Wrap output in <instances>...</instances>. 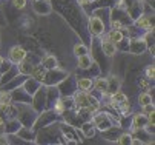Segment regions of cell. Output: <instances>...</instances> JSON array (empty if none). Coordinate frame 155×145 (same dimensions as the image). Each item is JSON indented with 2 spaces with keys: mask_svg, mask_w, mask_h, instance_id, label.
<instances>
[{
  "mask_svg": "<svg viewBox=\"0 0 155 145\" xmlns=\"http://www.w3.org/2000/svg\"><path fill=\"white\" fill-rule=\"evenodd\" d=\"M112 26H114V29H120L121 28V23L120 22H112Z\"/></svg>",
  "mask_w": 155,
  "mask_h": 145,
  "instance_id": "obj_24",
  "label": "cell"
},
{
  "mask_svg": "<svg viewBox=\"0 0 155 145\" xmlns=\"http://www.w3.org/2000/svg\"><path fill=\"white\" fill-rule=\"evenodd\" d=\"M20 64H21V62H20ZM20 71H21V73H31L32 68H31V65H28V64H21V65H20Z\"/></svg>",
  "mask_w": 155,
  "mask_h": 145,
  "instance_id": "obj_18",
  "label": "cell"
},
{
  "mask_svg": "<svg viewBox=\"0 0 155 145\" xmlns=\"http://www.w3.org/2000/svg\"><path fill=\"white\" fill-rule=\"evenodd\" d=\"M32 76H34L37 80H43V79H45V71H43L41 68H35V70L32 71Z\"/></svg>",
  "mask_w": 155,
  "mask_h": 145,
  "instance_id": "obj_12",
  "label": "cell"
},
{
  "mask_svg": "<svg viewBox=\"0 0 155 145\" xmlns=\"http://www.w3.org/2000/svg\"><path fill=\"white\" fill-rule=\"evenodd\" d=\"M78 65H80V68H89V65H91V59L87 57V56H80V59H78Z\"/></svg>",
  "mask_w": 155,
  "mask_h": 145,
  "instance_id": "obj_8",
  "label": "cell"
},
{
  "mask_svg": "<svg viewBox=\"0 0 155 145\" xmlns=\"http://www.w3.org/2000/svg\"><path fill=\"white\" fill-rule=\"evenodd\" d=\"M3 64V57H0V65H2Z\"/></svg>",
  "mask_w": 155,
  "mask_h": 145,
  "instance_id": "obj_28",
  "label": "cell"
},
{
  "mask_svg": "<svg viewBox=\"0 0 155 145\" xmlns=\"http://www.w3.org/2000/svg\"><path fill=\"white\" fill-rule=\"evenodd\" d=\"M89 29H91V33H94V34H101L103 29H104L103 22H101L100 19H97V17H92V19L89 20Z\"/></svg>",
  "mask_w": 155,
  "mask_h": 145,
  "instance_id": "obj_2",
  "label": "cell"
},
{
  "mask_svg": "<svg viewBox=\"0 0 155 145\" xmlns=\"http://www.w3.org/2000/svg\"><path fill=\"white\" fill-rule=\"evenodd\" d=\"M91 87H92V80L91 79H80L78 80V88L80 90L86 91V90H89Z\"/></svg>",
  "mask_w": 155,
  "mask_h": 145,
  "instance_id": "obj_5",
  "label": "cell"
},
{
  "mask_svg": "<svg viewBox=\"0 0 155 145\" xmlns=\"http://www.w3.org/2000/svg\"><path fill=\"white\" fill-rule=\"evenodd\" d=\"M55 110H57L58 113H61V111H63V103H61V102H58V103H57V107H55Z\"/></svg>",
  "mask_w": 155,
  "mask_h": 145,
  "instance_id": "obj_23",
  "label": "cell"
},
{
  "mask_svg": "<svg viewBox=\"0 0 155 145\" xmlns=\"http://www.w3.org/2000/svg\"><path fill=\"white\" fill-rule=\"evenodd\" d=\"M84 133H86V136H92V134H94L92 127H91V125H84Z\"/></svg>",
  "mask_w": 155,
  "mask_h": 145,
  "instance_id": "obj_21",
  "label": "cell"
},
{
  "mask_svg": "<svg viewBox=\"0 0 155 145\" xmlns=\"http://www.w3.org/2000/svg\"><path fill=\"white\" fill-rule=\"evenodd\" d=\"M101 47H103V51L106 53V56H114L115 54V43L110 42V40H101Z\"/></svg>",
  "mask_w": 155,
  "mask_h": 145,
  "instance_id": "obj_3",
  "label": "cell"
},
{
  "mask_svg": "<svg viewBox=\"0 0 155 145\" xmlns=\"http://www.w3.org/2000/svg\"><path fill=\"white\" fill-rule=\"evenodd\" d=\"M146 74H147V79H153V74H155L153 67H149V68L146 70Z\"/></svg>",
  "mask_w": 155,
  "mask_h": 145,
  "instance_id": "obj_20",
  "label": "cell"
},
{
  "mask_svg": "<svg viewBox=\"0 0 155 145\" xmlns=\"http://www.w3.org/2000/svg\"><path fill=\"white\" fill-rule=\"evenodd\" d=\"M74 53H75L77 56H84V54L87 53V50H86V47H83V45H75Z\"/></svg>",
  "mask_w": 155,
  "mask_h": 145,
  "instance_id": "obj_14",
  "label": "cell"
},
{
  "mask_svg": "<svg viewBox=\"0 0 155 145\" xmlns=\"http://www.w3.org/2000/svg\"><path fill=\"white\" fill-rule=\"evenodd\" d=\"M109 40H110V42H114V43L121 42V40H123V34L118 29H112V31L109 33Z\"/></svg>",
  "mask_w": 155,
  "mask_h": 145,
  "instance_id": "obj_4",
  "label": "cell"
},
{
  "mask_svg": "<svg viewBox=\"0 0 155 145\" xmlns=\"http://www.w3.org/2000/svg\"><path fill=\"white\" fill-rule=\"evenodd\" d=\"M143 111L147 113V114L153 113V105H152V102H150V103H146V105H143Z\"/></svg>",
  "mask_w": 155,
  "mask_h": 145,
  "instance_id": "obj_19",
  "label": "cell"
},
{
  "mask_svg": "<svg viewBox=\"0 0 155 145\" xmlns=\"http://www.w3.org/2000/svg\"><path fill=\"white\" fill-rule=\"evenodd\" d=\"M95 123L98 125L100 130H104V128H107V125H109V122L106 120L104 116H98V117H95Z\"/></svg>",
  "mask_w": 155,
  "mask_h": 145,
  "instance_id": "obj_7",
  "label": "cell"
},
{
  "mask_svg": "<svg viewBox=\"0 0 155 145\" xmlns=\"http://www.w3.org/2000/svg\"><path fill=\"white\" fill-rule=\"evenodd\" d=\"M25 3H26V0H14V5H15L17 8H23Z\"/></svg>",
  "mask_w": 155,
  "mask_h": 145,
  "instance_id": "obj_22",
  "label": "cell"
},
{
  "mask_svg": "<svg viewBox=\"0 0 155 145\" xmlns=\"http://www.w3.org/2000/svg\"><path fill=\"white\" fill-rule=\"evenodd\" d=\"M0 143H6V139L3 136H0Z\"/></svg>",
  "mask_w": 155,
  "mask_h": 145,
  "instance_id": "obj_25",
  "label": "cell"
},
{
  "mask_svg": "<svg viewBox=\"0 0 155 145\" xmlns=\"http://www.w3.org/2000/svg\"><path fill=\"white\" fill-rule=\"evenodd\" d=\"M11 56V60L15 62V64H20V62H23V59L26 57V51L21 48V47H14L9 53Z\"/></svg>",
  "mask_w": 155,
  "mask_h": 145,
  "instance_id": "obj_1",
  "label": "cell"
},
{
  "mask_svg": "<svg viewBox=\"0 0 155 145\" xmlns=\"http://www.w3.org/2000/svg\"><path fill=\"white\" fill-rule=\"evenodd\" d=\"M0 127H3V119L0 117Z\"/></svg>",
  "mask_w": 155,
  "mask_h": 145,
  "instance_id": "obj_27",
  "label": "cell"
},
{
  "mask_svg": "<svg viewBox=\"0 0 155 145\" xmlns=\"http://www.w3.org/2000/svg\"><path fill=\"white\" fill-rule=\"evenodd\" d=\"M138 100H140V103H141V105H146V103H150V102H152V97H150V94L144 93V94H140Z\"/></svg>",
  "mask_w": 155,
  "mask_h": 145,
  "instance_id": "obj_11",
  "label": "cell"
},
{
  "mask_svg": "<svg viewBox=\"0 0 155 145\" xmlns=\"http://www.w3.org/2000/svg\"><path fill=\"white\" fill-rule=\"evenodd\" d=\"M87 2H91V0H80V3H83V5H84V3H87Z\"/></svg>",
  "mask_w": 155,
  "mask_h": 145,
  "instance_id": "obj_26",
  "label": "cell"
},
{
  "mask_svg": "<svg viewBox=\"0 0 155 145\" xmlns=\"http://www.w3.org/2000/svg\"><path fill=\"white\" fill-rule=\"evenodd\" d=\"M95 87H97V90L101 91V93H106V90H109V87H107V80H103V79L97 80Z\"/></svg>",
  "mask_w": 155,
  "mask_h": 145,
  "instance_id": "obj_9",
  "label": "cell"
},
{
  "mask_svg": "<svg viewBox=\"0 0 155 145\" xmlns=\"http://www.w3.org/2000/svg\"><path fill=\"white\" fill-rule=\"evenodd\" d=\"M146 122H147V119H146L144 116H141V114H137V116L134 117V127H135V128H138L140 125L143 127V125H146Z\"/></svg>",
  "mask_w": 155,
  "mask_h": 145,
  "instance_id": "obj_6",
  "label": "cell"
},
{
  "mask_svg": "<svg viewBox=\"0 0 155 145\" xmlns=\"http://www.w3.org/2000/svg\"><path fill=\"white\" fill-rule=\"evenodd\" d=\"M132 137L129 136V134H123L120 139H117V143H130L132 140H130Z\"/></svg>",
  "mask_w": 155,
  "mask_h": 145,
  "instance_id": "obj_17",
  "label": "cell"
},
{
  "mask_svg": "<svg viewBox=\"0 0 155 145\" xmlns=\"http://www.w3.org/2000/svg\"><path fill=\"white\" fill-rule=\"evenodd\" d=\"M112 100L114 102H118V103H121V102H124L126 100V96L123 94V93H114V96H112Z\"/></svg>",
  "mask_w": 155,
  "mask_h": 145,
  "instance_id": "obj_15",
  "label": "cell"
},
{
  "mask_svg": "<svg viewBox=\"0 0 155 145\" xmlns=\"http://www.w3.org/2000/svg\"><path fill=\"white\" fill-rule=\"evenodd\" d=\"M0 103H11V94L9 93H0Z\"/></svg>",
  "mask_w": 155,
  "mask_h": 145,
  "instance_id": "obj_13",
  "label": "cell"
},
{
  "mask_svg": "<svg viewBox=\"0 0 155 145\" xmlns=\"http://www.w3.org/2000/svg\"><path fill=\"white\" fill-rule=\"evenodd\" d=\"M57 65V60L54 59V57H48L46 60H45V67L46 68H54Z\"/></svg>",
  "mask_w": 155,
  "mask_h": 145,
  "instance_id": "obj_16",
  "label": "cell"
},
{
  "mask_svg": "<svg viewBox=\"0 0 155 145\" xmlns=\"http://www.w3.org/2000/svg\"><path fill=\"white\" fill-rule=\"evenodd\" d=\"M137 25L140 26V28H144V29H149L150 28V20L147 19V17H141L138 22H137Z\"/></svg>",
  "mask_w": 155,
  "mask_h": 145,
  "instance_id": "obj_10",
  "label": "cell"
}]
</instances>
